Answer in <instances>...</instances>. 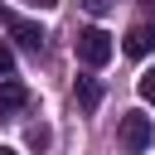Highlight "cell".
Returning <instances> with one entry per match:
<instances>
[{"label": "cell", "instance_id": "1", "mask_svg": "<svg viewBox=\"0 0 155 155\" xmlns=\"http://www.w3.org/2000/svg\"><path fill=\"white\" fill-rule=\"evenodd\" d=\"M116 140H121V150H145L150 140H155V126H150V116L145 111H126L121 116V126H116Z\"/></svg>", "mask_w": 155, "mask_h": 155}, {"label": "cell", "instance_id": "2", "mask_svg": "<svg viewBox=\"0 0 155 155\" xmlns=\"http://www.w3.org/2000/svg\"><path fill=\"white\" fill-rule=\"evenodd\" d=\"M111 48H116V44H111L107 29H82V34H78V58H82L87 68H102V63L111 58Z\"/></svg>", "mask_w": 155, "mask_h": 155}, {"label": "cell", "instance_id": "3", "mask_svg": "<svg viewBox=\"0 0 155 155\" xmlns=\"http://www.w3.org/2000/svg\"><path fill=\"white\" fill-rule=\"evenodd\" d=\"M5 24H10V39H15L19 48H29V53H44V29H39L34 19H24V15H10Z\"/></svg>", "mask_w": 155, "mask_h": 155}, {"label": "cell", "instance_id": "4", "mask_svg": "<svg viewBox=\"0 0 155 155\" xmlns=\"http://www.w3.org/2000/svg\"><path fill=\"white\" fill-rule=\"evenodd\" d=\"M29 107V87L24 82H0V116H15Z\"/></svg>", "mask_w": 155, "mask_h": 155}, {"label": "cell", "instance_id": "5", "mask_svg": "<svg viewBox=\"0 0 155 155\" xmlns=\"http://www.w3.org/2000/svg\"><path fill=\"white\" fill-rule=\"evenodd\" d=\"M150 48H155V24H136V29L126 34V53H131V58H145Z\"/></svg>", "mask_w": 155, "mask_h": 155}, {"label": "cell", "instance_id": "6", "mask_svg": "<svg viewBox=\"0 0 155 155\" xmlns=\"http://www.w3.org/2000/svg\"><path fill=\"white\" fill-rule=\"evenodd\" d=\"M78 102H82V107H87V111H92V107H97V102H102V87H97V82H92V78H82V82H78Z\"/></svg>", "mask_w": 155, "mask_h": 155}, {"label": "cell", "instance_id": "7", "mask_svg": "<svg viewBox=\"0 0 155 155\" xmlns=\"http://www.w3.org/2000/svg\"><path fill=\"white\" fill-rule=\"evenodd\" d=\"M10 68H15V53H10V44L0 39V78H10Z\"/></svg>", "mask_w": 155, "mask_h": 155}, {"label": "cell", "instance_id": "8", "mask_svg": "<svg viewBox=\"0 0 155 155\" xmlns=\"http://www.w3.org/2000/svg\"><path fill=\"white\" fill-rule=\"evenodd\" d=\"M136 87H140V97H145V102H155V68H150V73H145Z\"/></svg>", "mask_w": 155, "mask_h": 155}, {"label": "cell", "instance_id": "9", "mask_svg": "<svg viewBox=\"0 0 155 155\" xmlns=\"http://www.w3.org/2000/svg\"><path fill=\"white\" fill-rule=\"evenodd\" d=\"M29 145H34V150H44V145H48V131H44V126H34V131H29Z\"/></svg>", "mask_w": 155, "mask_h": 155}, {"label": "cell", "instance_id": "10", "mask_svg": "<svg viewBox=\"0 0 155 155\" xmlns=\"http://www.w3.org/2000/svg\"><path fill=\"white\" fill-rule=\"evenodd\" d=\"M82 5H87V15H107L111 10V0H82Z\"/></svg>", "mask_w": 155, "mask_h": 155}, {"label": "cell", "instance_id": "11", "mask_svg": "<svg viewBox=\"0 0 155 155\" xmlns=\"http://www.w3.org/2000/svg\"><path fill=\"white\" fill-rule=\"evenodd\" d=\"M29 5H34V10H53L58 0H29Z\"/></svg>", "mask_w": 155, "mask_h": 155}, {"label": "cell", "instance_id": "12", "mask_svg": "<svg viewBox=\"0 0 155 155\" xmlns=\"http://www.w3.org/2000/svg\"><path fill=\"white\" fill-rule=\"evenodd\" d=\"M140 5H145V15H150V24H155V0H140Z\"/></svg>", "mask_w": 155, "mask_h": 155}, {"label": "cell", "instance_id": "13", "mask_svg": "<svg viewBox=\"0 0 155 155\" xmlns=\"http://www.w3.org/2000/svg\"><path fill=\"white\" fill-rule=\"evenodd\" d=\"M0 155H19V150H10V145H0Z\"/></svg>", "mask_w": 155, "mask_h": 155}]
</instances>
